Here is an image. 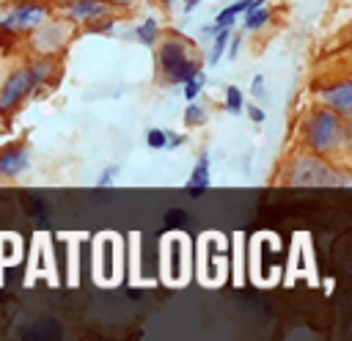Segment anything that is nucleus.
Segmentation results:
<instances>
[{
  "label": "nucleus",
  "instance_id": "nucleus-1",
  "mask_svg": "<svg viewBox=\"0 0 352 341\" xmlns=\"http://www.w3.org/2000/svg\"><path fill=\"white\" fill-rule=\"evenodd\" d=\"M346 135V118L333 107L314 110L302 124V143L314 154H330L344 143Z\"/></svg>",
  "mask_w": 352,
  "mask_h": 341
},
{
  "label": "nucleus",
  "instance_id": "nucleus-2",
  "mask_svg": "<svg viewBox=\"0 0 352 341\" xmlns=\"http://www.w3.org/2000/svg\"><path fill=\"white\" fill-rule=\"evenodd\" d=\"M157 66H160L162 80L170 82V85H184L190 77L201 74V60H195L190 55V47L179 36H170V38L160 41V47H157Z\"/></svg>",
  "mask_w": 352,
  "mask_h": 341
},
{
  "label": "nucleus",
  "instance_id": "nucleus-3",
  "mask_svg": "<svg viewBox=\"0 0 352 341\" xmlns=\"http://www.w3.org/2000/svg\"><path fill=\"white\" fill-rule=\"evenodd\" d=\"M286 182L297 184V187H341V184H352L346 176L333 170L319 154L294 157V162L286 170Z\"/></svg>",
  "mask_w": 352,
  "mask_h": 341
},
{
  "label": "nucleus",
  "instance_id": "nucleus-4",
  "mask_svg": "<svg viewBox=\"0 0 352 341\" xmlns=\"http://www.w3.org/2000/svg\"><path fill=\"white\" fill-rule=\"evenodd\" d=\"M47 16L50 11L44 3H19L0 19V33H25V30L33 33L47 22Z\"/></svg>",
  "mask_w": 352,
  "mask_h": 341
},
{
  "label": "nucleus",
  "instance_id": "nucleus-5",
  "mask_svg": "<svg viewBox=\"0 0 352 341\" xmlns=\"http://www.w3.org/2000/svg\"><path fill=\"white\" fill-rule=\"evenodd\" d=\"M30 94H36L30 69H28V66L14 69V72L3 80V85H0V113H14Z\"/></svg>",
  "mask_w": 352,
  "mask_h": 341
},
{
  "label": "nucleus",
  "instance_id": "nucleus-6",
  "mask_svg": "<svg viewBox=\"0 0 352 341\" xmlns=\"http://www.w3.org/2000/svg\"><path fill=\"white\" fill-rule=\"evenodd\" d=\"M30 168V148L22 143H11L0 151V179H19Z\"/></svg>",
  "mask_w": 352,
  "mask_h": 341
},
{
  "label": "nucleus",
  "instance_id": "nucleus-7",
  "mask_svg": "<svg viewBox=\"0 0 352 341\" xmlns=\"http://www.w3.org/2000/svg\"><path fill=\"white\" fill-rule=\"evenodd\" d=\"M69 22H58V25H41L33 30V47L41 52V55H52L55 50H60L66 41H69Z\"/></svg>",
  "mask_w": 352,
  "mask_h": 341
},
{
  "label": "nucleus",
  "instance_id": "nucleus-8",
  "mask_svg": "<svg viewBox=\"0 0 352 341\" xmlns=\"http://www.w3.org/2000/svg\"><path fill=\"white\" fill-rule=\"evenodd\" d=\"M107 14H110L107 0H72L66 6V16L72 22H80V25H94L96 19H102Z\"/></svg>",
  "mask_w": 352,
  "mask_h": 341
},
{
  "label": "nucleus",
  "instance_id": "nucleus-9",
  "mask_svg": "<svg viewBox=\"0 0 352 341\" xmlns=\"http://www.w3.org/2000/svg\"><path fill=\"white\" fill-rule=\"evenodd\" d=\"M319 96L324 99L327 107L338 110L344 118H352V80H338V82L322 88Z\"/></svg>",
  "mask_w": 352,
  "mask_h": 341
},
{
  "label": "nucleus",
  "instance_id": "nucleus-10",
  "mask_svg": "<svg viewBox=\"0 0 352 341\" xmlns=\"http://www.w3.org/2000/svg\"><path fill=\"white\" fill-rule=\"evenodd\" d=\"M146 143H148V148H154V151H176V148H182V146L187 143V135L173 132V129L151 126V129L146 132Z\"/></svg>",
  "mask_w": 352,
  "mask_h": 341
},
{
  "label": "nucleus",
  "instance_id": "nucleus-11",
  "mask_svg": "<svg viewBox=\"0 0 352 341\" xmlns=\"http://www.w3.org/2000/svg\"><path fill=\"white\" fill-rule=\"evenodd\" d=\"M206 187H209V154L204 151L195 160V165H192V170L187 176V190L190 192H204Z\"/></svg>",
  "mask_w": 352,
  "mask_h": 341
},
{
  "label": "nucleus",
  "instance_id": "nucleus-12",
  "mask_svg": "<svg viewBox=\"0 0 352 341\" xmlns=\"http://www.w3.org/2000/svg\"><path fill=\"white\" fill-rule=\"evenodd\" d=\"M135 41H140L143 47H154L157 41H160V22H157V16H146L138 28H135Z\"/></svg>",
  "mask_w": 352,
  "mask_h": 341
},
{
  "label": "nucleus",
  "instance_id": "nucleus-13",
  "mask_svg": "<svg viewBox=\"0 0 352 341\" xmlns=\"http://www.w3.org/2000/svg\"><path fill=\"white\" fill-rule=\"evenodd\" d=\"M250 8V0H236V3H231V6H226L217 16H214V22L220 25V28H234V22H236V16L239 14H245Z\"/></svg>",
  "mask_w": 352,
  "mask_h": 341
},
{
  "label": "nucleus",
  "instance_id": "nucleus-14",
  "mask_svg": "<svg viewBox=\"0 0 352 341\" xmlns=\"http://www.w3.org/2000/svg\"><path fill=\"white\" fill-rule=\"evenodd\" d=\"M206 121H209V107L201 104V102H187L184 124H187V126H204Z\"/></svg>",
  "mask_w": 352,
  "mask_h": 341
},
{
  "label": "nucleus",
  "instance_id": "nucleus-15",
  "mask_svg": "<svg viewBox=\"0 0 352 341\" xmlns=\"http://www.w3.org/2000/svg\"><path fill=\"white\" fill-rule=\"evenodd\" d=\"M228 38H231V28H223L214 38H212V50H209V66H214L220 58H223V52L228 50Z\"/></svg>",
  "mask_w": 352,
  "mask_h": 341
},
{
  "label": "nucleus",
  "instance_id": "nucleus-16",
  "mask_svg": "<svg viewBox=\"0 0 352 341\" xmlns=\"http://www.w3.org/2000/svg\"><path fill=\"white\" fill-rule=\"evenodd\" d=\"M267 22H270V8H264V6L245 14V28H248L250 33H253V30H261Z\"/></svg>",
  "mask_w": 352,
  "mask_h": 341
},
{
  "label": "nucleus",
  "instance_id": "nucleus-17",
  "mask_svg": "<svg viewBox=\"0 0 352 341\" xmlns=\"http://www.w3.org/2000/svg\"><path fill=\"white\" fill-rule=\"evenodd\" d=\"M204 85H206V74H204V72H201V74H195V77H190V80L182 85L184 99H187V102H195V99H198V94L204 91Z\"/></svg>",
  "mask_w": 352,
  "mask_h": 341
},
{
  "label": "nucleus",
  "instance_id": "nucleus-18",
  "mask_svg": "<svg viewBox=\"0 0 352 341\" xmlns=\"http://www.w3.org/2000/svg\"><path fill=\"white\" fill-rule=\"evenodd\" d=\"M242 107H245L242 91H239L236 85H228V88H226V110H228V113H242Z\"/></svg>",
  "mask_w": 352,
  "mask_h": 341
},
{
  "label": "nucleus",
  "instance_id": "nucleus-19",
  "mask_svg": "<svg viewBox=\"0 0 352 341\" xmlns=\"http://www.w3.org/2000/svg\"><path fill=\"white\" fill-rule=\"evenodd\" d=\"M121 173V165H110V168H104L102 173H99V179H96V187H110L113 184V179Z\"/></svg>",
  "mask_w": 352,
  "mask_h": 341
},
{
  "label": "nucleus",
  "instance_id": "nucleus-20",
  "mask_svg": "<svg viewBox=\"0 0 352 341\" xmlns=\"http://www.w3.org/2000/svg\"><path fill=\"white\" fill-rule=\"evenodd\" d=\"M239 44H242V36H239V33H231V38H228V50H226L231 60L236 58V52H239Z\"/></svg>",
  "mask_w": 352,
  "mask_h": 341
},
{
  "label": "nucleus",
  "instance_id": "nucleus-21",
  "mask_svg": "<svg viewBox=\"0 0 352 341\" xmlns=\"http://www.w3.org/2000/svg\"><path fill=\"white\" fill-rule=\"evenodd\" d=\"M250 94L258 96V99L264 96V74H256V77H253V82H250Z\"/></svg>",
  "mask_w": 352,
  "mask_h": 341
},
{
  "label": "nucleus",
  "instance_id": "nucleus-22",
  "mask_svg": "<svg viewBox=\"0 0 352 341\" xmlns=\"http://www.w3.org/2000/svg\"><path fill=\"white\" fill-rule=\"evenodd\" d=\"M220 30H223V28H220L217 22H209V25H204V28H201V36H204V38H214Z\"/></svg>",
  "mask_w": 352,
  "mask_h": 341
},
{
  "label": "nucleus",
  "instance_id": "nucleus-23",
  "mask_svg": "<svg viewBox=\"0 0 352 341\" xmlns=\"http://www.w3.org/2000/svg\"><path fill=\"white\" fill-rule=\"evenodd\" d=\"M248 116H250V121H253V124H261V121H264V110H261V107H256V104H250V107H248Z\"/></svg>",
  "mask_w": 352,
  "mask_h": 341
},
{
  "label": "nucleus",
  "instance_id": "nucleus-24",
  "mask_svg": "<svg viewBox=\"0 0 352 341\" xmlns=\"http://www.w3.org/2000/svg\"><path fill=\"white\" fill-rule=\"evenodd\" d=\"M344 143L352 148V118H346V135H344Z\"/></svg>",
  "mask_w": 352,
  "mask_h": 341
},
{
  "label": "nucleus",
  "instance_id": "nucleus-25",
  "mask_svg": "<svg viewBox=\"0 0 352 341\" xmlns=\"http://www.w3.org/2000/svg\"><path fill=\"white\" fill-rule=\"evenodd\" d=\"M198 3H201V0H184V6H182V8H184V14H192Z\"/></svg>",
  "mask_w": 352,
  "mask_h": 341
},
{
  "label": "nucleus",
  "instance_id": "nucleus-26",
  "mask_svg": "<svg viewBox=\"0 0 352 341\" xmlns=\"http://www.w3.org/2000/svg\"><path fill=\"white\" fill-rule=\"evenodd\" d=\"M110 3H121V6H129L132 0H110Z\"/></svg>",
  "mask_w": 352,
  "mask_h": 341
},
{
  "label": "nucleus",
  "instance_id": "nucleus-27",
  "mask_svg": "<svg viewBox=\"0 0 352 341\" xmlns=\"http://www.w3.org/2000/svg\"><path fill=\"white\" fill-rule=\"evenodd\" d=\"M162 6H165V8H170V6H173V0H162Z\"/></svg>",
  "mask_w": 352,
  "mask_h": 341
}]
</instances>
